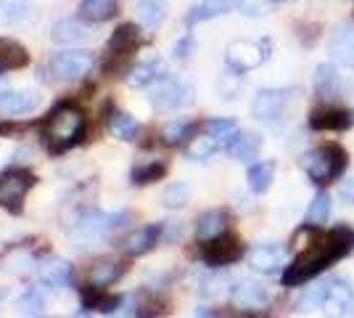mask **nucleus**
<instances>
[{
	"mask_svg": "<svg viewBox=\"0 0 354 318\" xmlns=\"http://www.w3.org/2000/svg\"><path fill=\"white\" fill-rule=\"evenodd\" d=\"M352 112H344V109H330V106H323V109H315L310 114V127L312 130H346L352 125Z\"/></svg>",
	"mask_w": 354,
	"mask_h": 318,
	"instance_id": "16",
	"label": "nucleus"
},
{
	"mask_svg": "<svg viewBox=\"0 0 354 318\" xmlns=\"http://www.w3.org/2000/svg\"><path fill=\"white\" fill-rule=\"evenodd\" d=\"M196 127H198L196 122H185V120L169 122V125H164V130H162L164 143H169V146H180V143H185L188 138H193Z\"/></svg>",
	"mask_w": 354,
	"mask_h": 318,
	"instance_id": "30",
	"label": "nucleus"
},
{
	"mask_svg": "<svg viewBox=\"0 0 354 318\" xmlns=\"http://www.w3.org/2000/svg\"><path fill=\"white\" fill-rule=\"evenodd\" d=\"M37 276H40V281H43L45 287L64 289L72 284V265L61 258L43 260L40 268H37Z\"/></svg>",
	"mask_w": 354,
	"mask_h": 318,
	"instance_id": "19",
	"label": "nucleus"
},
{
	"mask_svg": "<svg viewBox=\"0 0 354 318\" xmlns=\"http://www.w3.org/2000/svg\"><path fill=\"white\" fill-rule=\"evenodd\" d=\"M185 236V226L180 223V220H167L164 223V228H162V239L167 244H175V242H180Z\"/></svg>",
	"mask_w": 354,
	"mask_h": 318,
	"instance_id": "42",
	"label": "nucleus"
},
{
	"mask_svg": "<svg viewBox=\"0 0 354 318\" xmlns=\"http://www.w3.org/2000/svg\"><path fill=\"white\" fill-rule=\"evenodd\" d=\"M246 318H259V316H246Z\"/></svg>",
	"mask_w": 354,
	"mask_h": 318,
	"instance_id": "49",
	"label": "nucleus"
},
{
	"mask_svg": "<svg viewBox=\"0 0 354 318\" xmlns=\"http://www.w3.org/2000/svg\"><path fill=\"white\" fill-rule=\"evenodd\" d=\"M230 300L236 308H246V310H257V308H265L267 300H270V292H267L265 284L259 281H251V279H243L238 281L233 292H230Z\"/></svg>",
	"mask_w": 354,
	"mask_h": 318,
	"instance_id": "12",
	"label": "nucleus"
},
{
	"mask_svg": "<svg viewBox=\"0 0 354 318\" xmlns=\"http://www.w3.org/2000/svg\"><path fill=\"white\" fill-rule=\"evenodd\" d=\"M315 96L325 98V101H333V98L344 96V80L333 64H320L315 69Z\"/></svg>",
	"mask_w": 354,
	"mask_h": 318,
	"instance_id": "15",
	"label": "nucleus"
},
{
	"mask_svg": "<svg viewBox=\"0 0 354 318\" xmlns=\"http://www.w3.org/2000/svg\"><path fill=\"white\" fill-rule=\"evenodd\" d=\"M222 287H225V279H222V276H214V279H207V281H204L201 292H204V294H217V292H222Z\"/></svg>",
	"mask_w": 354,
	"mask_h": 318,
	"instance_id": "45",
	"label": "nucleus"
},
{
	"mask_svg": "<svg viewBox=\"0 0 354 318\" xmlns=\"http://www.w3.org/2000/svg\"><path fill=\"white\" fill-rule=\"evenodd\" d=\"M30 64V53L27 48L16 40L8 37H0V72H8V69H21Z\"/></svg>",
	"mask_w": 354,
	"mask_h": 318,
	"instance_id": "22",
	"label": "nucleus"
},
{
	"mask_svg": "<svg viewBox=\"0 0 354 318\" xmlns=\"http://www.w3.org/2000/svg\"><path fill=\"white\" fill-rule=\"evenodd\" d=\"M50 37L56 43H64V46H74V43H85L90 37V30L82 21H77V19H61V21L53 24Z\"/></svg>",
	"mask_w": 354,
	"mask_h": 318,
	"instance_id": "21",
	"label": "nucleus"
},
{
	"mask_svg": "<svg viewBox=\"0 0 354 318\" xmlns=\"http://www.w3.org/2000/svg\"><path fill=\"white\" fill-rule=\"evenodd\" d=\"M159 239H162V226H143V228H138V231H133L130 236H124L122 249H124L127 255L140 258V255L151 252Z\"/></svg>",
	"mask_w": 354,
	"mask_h": 318,
	"instance_id": "18",
	"label": "nucleus"
},
{
	"mask_svg": "<svg viewBox=\"0 0 354 318\" xmlns=\"http://www.w3.org/2000/svg\"><path fill=\"white\" fill-rule=\"evenodd\" d=\"M122 273H124V265H122V263H114V260H101V263H95V265L90 268V284H93L95 289L111 287Z\"/></svg>",
	"mask_w": 354,
	"mask_h": 318,
	"instance_id": "27",
	"label": "nucleus"
},
{
	"mask_svg": "<svg viewBox=\"0 0 354 318\" xmlns=\"http://www.w3.org/2000/svg\"><path fill=\"white\" fill-rule=\"evenodd\" d=\"M241 14L246 16H265L270 14V3L267 0H238Z\"/></svg>",
	"mask_w": 354,
	"mask_h": 318,
	"instance_id": "41",
	"label": "nucleus"
},
{
	"mask_svg": "<svg viewBox=\"0 0 354 318\" xmlns=\"http://www.w3.org/2000/svg\"><path fill=\"white\" fill-rule=\"evenodd\" d=\"M164 72L162 61H146V64H138L130 77H127V82L133 85V88H143L148 82H153V80H159Z\"/></svg>",
	"mask_w": 354,
	"mask_h": 318,
	"instance_id": "32",
	"label": "nucleus"
},
{
	"mask_svg": "<svg viewBox=\"0 0 354 318\" xmlns=\"http://www.w3.org/2000/svg\"><path fill=\"white\" fill-rule=\"evenodd\" d=\"M217 146H220V141H214L209 133L207 136H196L191 141V146H188V157L191 159H207V157L217 152Z\"/></svg>",
	"mask_w": 354,
	"mask_h": 318,
	"instance_id": "38",
	"label": "nucleus"
},
{
	"mask_svg": "<svg viewBox=\"0 0 354 318\" xmlns=\"http://www.w3.org/2000/svg\"><path fill=\"white\" fill-rule=\"evenodd\" d=\"M238 88H241V75L230 69V72L220 80V91H222V96H225V98H233V96L238 93Z\"/></svg>",
	"mask_w": 354,
	"mask_h": 318,
	"instance_id": "43",
	"label": "nucleus"
},
{
	"mask_svg": "<svg viewBox=\"0 0 354 318\" xmlns=\"http://www.w3.org/2000/svg\"><path fill=\"white\" fill-rule=\"evenodd\" d=\"M352 249H354L352 228L346 226L330 228L328 233L317 236L301 255H296L286 265V271H283V287H301V284H307L310 279L320 276L328 265H333V263L346 258Z\"/></svg>",
	"mask_w": 354,
	"mask_h": 318,
	"instance_id": "1",
	"label": "nucleus"
},
{
	"mask_svg": "<svg viewBox=\"0 0 354 318\" xmlns=\"http://www.w3.org/2000/svg\"><path fill=\"white\" fill-rule=\"evenodd\" d=\"M225 149H227L230 157H236L241 162H249V159H254L257 154L262 152V138L254 130H241L225 143Z\"/></svg>",
	"mask_w": 354,
	"mask_h": 318,
	"instance_id": "20",
	"label": "nucleus"
},
{
	"mask_svg": "<svg viewBox=\"0 0 354 318\" xmlns=\"http://www.w3.org/2000/svg\"><path fill=\"white\" fill-rule=\"evenodd\" d=\"M114 14H117V0H82L80 3V19L90 24L109 21Z\"/></svg>",
	"mask_w": 354,
	"mask_h": 318,
	"instance_id": "24",
	"label": "nucleus"
},
{
	"mask_svg": "<svg viewBox=\"0 0 354 318\" xmlns=\"http://www.w3.org/2000/svg\"><path fill=\"white\" fill-rule=\"evenodd\" d=\"M236 6V0H201L198 6H193L188 14V24H198V21H209L222 14H230Z\"/></svg>",
	"mask_w": 354,
	"mask_h": 318,
	"instance_id": "23",
	"label": "nucleus"
},
{
	"mask_svg": "<svg viewBox=\"0 0 354 318\" xmlns=\"http://www.w3.org/2000/svg\"><path fill=\"white\" fill-rule=\"evenodd\" d=\"M207 133L214 141H220V143H227L230 138L238 133V127H236V122L233 120H225V117H217V120H209L207 122Z\"/></svg>",
	"mask_w": 354,
	"mask_h": 318,
	"instance_id": "37",
	"label": "nucleus"
},
{
	"mask_svg": "<svg viewBox=\"0 0 354 318\" xmlns=\"http://www.w3.org/2000/svg\"><path fill=\"white\" fill-rule=\"evenodd\" d=\"M286 263V247L283 244H259L249 252V265L254 271L275 273Z\"/></svg>",
	"mask_w": 354,
	"mask_h": 318,
	"instance_id": "14",
	"label": "nucleus"
},
{
	"mask_svg": "<svg viewBox=\"0 0 354 318\" xmlns=\"http://www.w3.org/2000/svg\"><path fill=\"white\" fill-rule=\"evenodd\" d=\"M69 318H88L85 313H77V316H69Z\"/></svg>",
	"mask_w": 354,
	"mask_h": 318,
	"instance_id": "48",
	"label": "nucleus"
},
{
	"mask_svg": "<svg viewBox=\"0 0 354 318\" xmlns=\"http://www.w3.org/2000/svg\"><path fill=\"white\" fill-rule=\"evenodd\" d=\"M267 56H270V40H259V43H254V40H236L225 51L227 67L233 72H238V75L257 69L259 64H265Z\"/></svg>",
	"mask_w": 354,
	"mask_h": 318,
	"instance_id": "5",
	"label": "nucleus"
},
{
	"mask_svg": "<svg viewBox=\"0 0 354 318\" xmlns=\"http://www.w3.org/2000/svg\"><path fill=\"white\" fill-rule=\"evenodd\" d=\"M164 173H167V165H164V162H159V159L140 162V165L133 167V183H138V186H146V183L159 181Z\"/></svg>",
	"mask_w": 354,
	"mask_h": 318,
	"instance_id": "34",
	"label": "nucleus"
},
{
	"mask_svg": "<svg viewBox=\"0 0 354 318\" xmlns=\"http://www.w3.org/2000/svg\"><path fill=\"white\" fill-rule=\"evenodd\" d=\"M191 51H193V40H191V37H183V40L175 46V59L177 61H188V59H191Z\"/></svg>",
	"mask_w": 354,
	"mask_h": 318,
	"instance_id": "44",
	"label": "nucleus"
},
{
	"mask_svg": "<svg viewBox=\"0 0 354 318\" xmlns=\"http://www.w3.org/2000/svg\"><path fill=\"white\" fill-rule=\"evenodd\" d=\"M151 104L159 112H175L180 106L191 104V88L175 77H164L151 93Z\"/></svg>",
	"mask_w": 354,
	"mask_h": 318,
	"instance_id": "11",
	"label": "nucleus"
},
{
	"mask_svg": "<svg viewBox=\"0 0 354 318\" xmlns=\"http://www.w3.org/2000/svg\"><path fill=\"white\" fill-rule=\"evenodd\" d=\"M93 64L95 59L88 51H64L48 61V69L59 80H82L93 69Z\"/></svg>",
	"mask_w": 354,
	"mask_h": 318,
	"instance_id": "10",
	"label": "nucleus"
},
{
	"mask_svg": "<svg viewBox=\"0 0 354 318\" xmlns=\"http://www.w3.org/2000/svg\"><path fill=\"white\" fill-rule=\"evenodd\" d=\"M138 19H140V24L148 27V30L162 27L164 19H167V6H164V0H143L140 8H138Z\"/></svg>",
	"mask_w": 354,
	"mask_h": 318,
	"instance_id": "28",
	"label": "nucleus"
},
{
	"mask_svg": "<svg viewBox=\"0 0 354 318\" xmlns=\"http://www.w3.org/2000/svg\"><path fill=\"white\" fill-rule=\"evenodd\" d=\"M85 133V114L77 109V106L64 104L59 106L53 114H50V122H48V141L56 152H64L74 146Z\"/></svg>",
	"mask_w": 354,
	"mask_h": 318,
	"instance_id": "4",
	"label": "nucleus"
},
{
	"mask_svg": "<svg viewBox=\"0 0 354 318\" xmlns=\"http://www.w3.org/2000/svg\"><path fill=\"white\" fill-rule=\"evenodd\" d=\"M323 292L325 287H310L299 300H296V313H312V310H317V308H323Z\"/></svg>",
	"mask_w": 354,
	"mask_h": 318,
	"instance_id": "39",
	"label": "nucleus"
},
{
	"mask_svg": "<svg viewBox=\"0 0 354 318\" xmlns=\"http://www.w3.org/2000/svg\"><path fill=\"white\" fill-rule=\"evenodd\" d=\"M45 308V297L37 292V289H30L21 300H19V310L24 313V316H40Z\"/></svg>",
	"mask_w": 354,
	"mask_h": 318,
	"instance_id": "40",
	"label": "nucleus"
},
{
	"mask_svg": "<svg viewBox=\"0 0 354 318\" xmlns=\"http://www.w3.org/2000/svg\"><path fill=\"white\" fill-rule=\"evenodd\" d=\"M296 96V91H286V88H265L254 96L251 104V114L262 122H275L283 117L286 106L291 104V98Z\"/></svg>",
	"mask_w": 354,
	"mask_h": 318,
	"instance_id": "9",
	"label": "nucleus"
},
{
	"mask_svg": "<svg viewBox=\"0 0 354 318\" xmlns=\"http://www.w3.org/2000/svg\"><path fill=\"white\" fill-rule=\"evenodd\" d=\"M3 300H6V289H0V303H3Z\"/></svg>",
	"mask_w": 354,
	"mask_h": 318,
	"instance_id": "47",
	"label": "nucleus"
},
{
	"mask_svg": "<svg viewBox=\"0 0 354 318\" xmlns=\"http://www.w3.org/2000/svg\"><path fill=\"white\" fill-rule=\"evenodd\" d=\"M346 152L341 149L339 143H325L317 146L301 157V167L310 175V181L315 186H328L330 181H339L346 170Z\"/></svg>",
	"mask_w": 354,
	"mask_h": 318,
	"instance_id": "2",
	"label": "nucleus"
},
{
	"mask_svg": "<svg viewBox=\"0 0 354 318\" xmlns=\"http://www.w3.org/2000/svg\"><path fill=\"white\" fill-rule=\"evenodd\" d=\"M135 46H138V30L130 27V24H124V27H119L117 35L111 37L109 51H111V56H127L130 51H135Z\"/></svg>",
	"mask_w": 354,
	"mask_h": 318,
	"instance_id": "31",
	"label": "nucleus"
},
{
	"mask_svg": "<svg viewBox=\"0 0 354 318\" xmlns=\"http://www.w3.org/2000/svg\"><path fill=\"white\" fill-rule=\"evenodd\" d=\"M188 199H191V186L188 183H172V186L164 188L162 204L167 210H180V207L188 204Z\"/></svg>",
	"mask_w": 354,
	"mask_h": 318,
	"instance_id": "35",
	"label": "nucleus"
},
{
	"mask_svg": "<svg viewBox=\"0 0 354 318\" xmlns=\"http://www.w3.org/2000/svg\"><path fill=\"white\" fill-rule=\"evenodd\" d=\"M323 313L328 318H346L354 310V289L346 279L333 276L323 284Z\"/></svg>",
	"mask_w": 354,
	"mask_h": 318,
	"instance_id": "6",
	"label": "nucleus"
},
{
	"mask_svg": "<svg viewBox=\"0 0 354 318\" xmlns=\"http://www.w3.org/2000/svg\"><path fill=\"white\" fill-rule=\"evenodd\" d=\"M272 175H275V162H259V165L249 167V188L254 194H265L272 186Z\"/></svg>",
	"mask_w": 354,
	"mask_h": 318,
	"instance_id": "29",
	"label": "nucleus"
},
{
	"mask_svg": "<svg viewBox=\"0 0 354 318\" xmlns=\"http://www.w3.org/2000/svg\"><path fill=\"white\" fill-rule=\"evenodd\" d=\"M127 220H130L127 212H117V215H106V212H98V210L82 212V215L74 220L72 242L77 244V249H85L90 244L106 239L111 231L122 228Z\"/></svg>",
	"mask_w": 354,
	"mask_h": 318,
	"instance_id": "3",
	"label": "nucleus"
},
{
	"mask_svg": "<svg viewBox=\"0 0 354 318\" xmlns=\"http://www.w3.org/2000/svg\"><path fill=\"white\" fill-rule=\"evenodd\" d=\"M328 218H330V197L325 191H317L307 207V226L320 228Z\"/></svg>",
	"mask_w": 354,
	"mask_h": 318,
	"instance_id": "33",
	"label": "nucleus"
},
{
	"mask_svg": "<svg viewBox=\"0 0 354 318\" xmlns=\"http://www.w3.org/2000/svg\"><path fill=\"white\" fill-rule=\"evenodd\" d=\"M225 228H227V212L209 210L198 218V223H196V233H198V239H201V242H207V239L222 236V233H225Z\"/></svg>",
	"mask_w": 354,
	"mask_h": 318,
	"instance_id": "25",
	"label": "nucleus"
},
{
	"mask_svg": "<svg viewBox=\"0 0 354 318\" xmlns=\"http://www.w3.org/2000/svg\"><path fill=\"white\" fill-rule=\"evenodd\" d=\"M328 51L330 56L354 69V27L352 24H339L336 30L330 32V40H328Z\"/></svg>",
	"mask_w": 354,
	"mask_h": 318,
	"instance_id": "13",
	"label": "nucleus"
},
{
	"mask_svg": "<svg viewBox=\"0 0 354 318\" xmlns=\"http://www.w3.org/2000/svg\"><path fill=\"white\" fill-rule=\"evenodd\" d=\"M339 194L344 202H349V204H354V181H344L339 188Z\"/></svg>",
	"mask_w": 354,
	"mask_h": 318,
	"instance_id": "46",
	"label": "nucleus"
},
{
	"mask_svg": "<svg viewBox=\"0 0 354 318\" xmlns=\"http://www.w3.org/2000/svg\"><path fill=\"white\" fill-rule=\"evenodd\" d=\"M352 120H354V112H352Z\"/></svg>",
	"mask_w": 354,
	"mask_h": 318,
	"instance_id": "50",
	"label": "nucleus"
},
{
	"mask_svg": "<svg viewBox=\"0 0 354 318\" xmlns=\"http://www.w3.org/2000/svg\"><path fill=\"white\" fill-rule=\"evenodd\" d=\"M246 255L243 244L238 242L236 236H214L201 244V260L212 265V268H225V265H233L238 260Z\"/></svg>",
	"mask_w": 354,
	"mask_h": 318,
	"instance_id": "7",
	"label": "nucleus"
},
{
	"mask_svg": "<svg viewBox=\"0 0 354 318\" xmlns=\"http://www.w3.org/2000/svg\"><path fill=\"white\" fill-rule=\"evenodd\" d=\"M111 133L117 138H122V141H135L138 133H140V125L130 114L117 112V114H111Z\"/></svg>",
	"mask_w": 354,
	"mask_h": 318,
	"instance_id": "36",
	"label": "nucleus"
},
{
	"mask_svg": "<svg viewBox=\"0 0 354 318\" xmlns=\"http://www.w3.org/2000/svg\"><path fill=\"white\" fill-rule=\"evenodd\" d=\"M32 19V6L27 0H0V24H24Z\"/></svg>",
	"mask_w": 354,
	"mask_h": 318,
	"instance_id": "26",
	"label": "nucleus"
},
{
	"mask_svg": "<svg viewBox=\"0 0 354 318\" xmlns=\"http://www.w3.org/2000/svg\"><path fill=\"white\" fill-rule=\"evenodd\" d=\"M35 175L30 170H11L6 175H0V207L11 212L21 210V202L27 197L32 186H35Z\"/></svg>",
	"mask_w": 354,
	"mask_h": 318,
	"instance_id": "8",
	"label": "nucleus"
},
{
	"mask_svg": "<svg viewBox=\"0 0 354 318\" xmlns=\"http://www.w3.org/2000/svg\"><path fill=\"white\" fill-rule=\"evenodd\" d=\"M40 96L32 91H6L0 93V114L3 117H16V114H27L32 109H37Z\"/></svg>",
	"mask_w": 354,
	"mask_h": 318,
	"instance_id": "17",
	"label": "nucleus"
}]
</instances>
